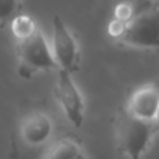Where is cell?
I'll list each match as a JSON object with an SVG mask.
<instances>
[{"instance_id": "3", "label": "cell", "mask_w": 159, "mask_h": 159, "mask_svg": "<svg viewBox=\"0 0 159 159\" xmlns=\"http://www.w3.org/2000/svg\"><path fill=\"white\" fill-rule=\"evenodd\" d=\"M117 41L134 48L159 50V5L145 8L125 24Z\"/></svg>"}, {"instance_id": "5", "label": "cell", "mask_w": 159, "mask_h": 159, "mask_svg": "<svg viewBox=\"0 0 159 159\" xmlns=\"http://www.w3.org/2000/svg\"><path fill=\"white\" fill-rule=\"evenodd\" d=\"M55 97L62 108L67 120L75 126L80 128L84 122V112H86V103L84 98L76 88L72 73L58 69V78L55 84Z\"/></svg>"}, {"instance_id": "12", "label": "cell", "mask_w": 159, "mask_h": 159, "mask_svg": "<svg viewBox=\"0 0 159 159\" xmlns=\"http://www.w3.org/2000/svg\"><path fill=\"white\" fill-rule=\"evenodd\" d=\"M84 159H86V157H84Z\"/></svg>"}, {"instance_id": "10", "label": "cell", "mask_w": 159, "mask_h": 159, "mask_svg": "<svg viewBox=\"0 0 159 159\" xmlns=\"http://www.w3.org/2000/svg\"><path fill=\"white\" fill-rule=\"evenodd\" d=\"M22 0H0V28H5L22 13Z\"/></svg>"}, {"instance_id": "11", "label": "cell", "mask_w": 159, "mask_h": 159, "mask_svg": "<svg viewBox=\"0 0 159 159\" xmlns=\"http://www.w3.org/2000/svg\"><path fill=\"white\" fill-rule=\"evenodd\" d=\"M153 123H154V128H156V131H159V108H157V112H156V117H154Z\"/></svg>"}, {"instance_id": "1", "label": "cell", "mask_w": 159, "mask_h": 159, "mask_svg": "<svg viewBox=\"0 0 159 159\" xmlns=\"http://www.w3.org/2000/svg\"><path fill=\"white\" fill-rule=\"evenodd\" d=\"M114 133L117 148L123 156L128 159H142L157 131L153 122L131 116L123 106L114 117Z\"/></svg>"}, {"instance_id": "9", "label": "cell", "mask_w": 159, "mask_h": 159, "mask_svg": "<svg viewBox=\"0 0 159 159\" xmlns=\"http://www.w3.org/2000/svg\"><path fill=\"white\" fill-rule=\"evenodd\" d=\"M10 27H11V33H13L16 42L30 38L31 34L36 33V30H39V27L33 20V17H30L25 13H20L19 16H16L13 19V22L10 24Z\"/></svg>"}, {"instance_id": "7", "label": "cell", "mask_w": 159, "mask_h": 159, "mask_svg": "<svg viewBox=\"0 0 159 159\" xmlns=\"http://www.w3.org/2000/svg\"><path fill=\"white\" fill-rule=\"evenodd\" d=\"M53 123L52 119L44 112H33L20 125L19 136L22 142L28 147H41L52 136Z\"/></svg>"}, {"instance_id": "6", "label": "cell", "mask_w": 159, "mask_h": 159, "mask_svg": "<svg viewBox=\"0 0 159 159\" xmlns=\"http://www.w3.org/2000/svg\"><path fill=\"white\" fill-rule=\"evenodd\" d=\"M159 108V83H147L137 88L128 98L125 109L142 120L153 122Z\"/></svg>"}, {"instance_id": "4", "label": "cell", "mask_w": 159, "mask_h": 159, "mask_svg": "<svg viewBox=\"0 0 159 159\" xmlns=\"http://www.w3.org/2000/svg\"><path fill=\"white\" fill-rule=\"evenodd\" d=\"M52 53L58 64V69L69 73H75L80 69V47L59 16L53 17L52 24Z\"/></svg>"}, {"instance_id": "2", "label": "cell", "mask_w": 159, "mask_h": 159, "mask_svg": "<svg viewBox=\"0 0 159 159\" xmlns=\"http://www.w3.org/2000/svg\"><path fill=\"white\" fill-rule=\"evenodd\" d=\"M17 75L22 80H30L39 72L55 70L58 64L53 58L52 47L42 34L41 28L30 38L16 42Z\"/></svg>"}, {"instance_id": "8", "label": "cell", "mask_w": 159, "mask_h": 159, "mask_svg": "<svg viewBox=\"0 0 159 159\" xmlns=\"http://www.w3.org/2000/svg\"><path fill=\"white\" fill-rule=\"evenodd\" d=\"M44 159H84V153L75 139L62 137L48 148Z\"/></svg>"}]
</instances>
